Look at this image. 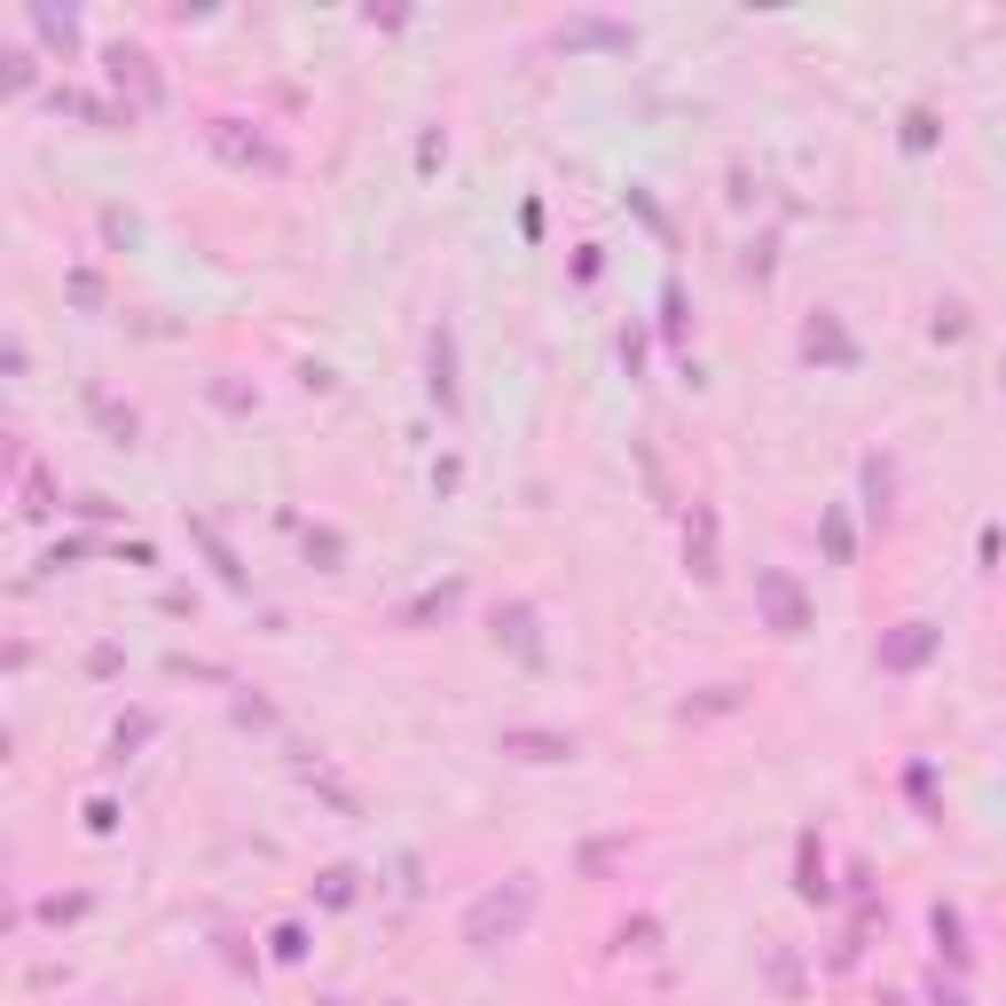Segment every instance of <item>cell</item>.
Listing matches in <instances>:
<instances>
[{
	"mask_svg": "<svg viewBox=\"0 0 1006 1006\" xmlns=\"http://www.w3.org/2000/svg\"><path fill=\"white\" fill-rule=\"evenodd\" d=\"M527 912H535V881L519 873L511 888H488V896L465 912V944H472V952H496L504 936H519V928H527Z\"/></svg>",
	"mask_w": 1006,
	"mask_h": 1006,
	"instance_id": "cell-1",
	"label": "cell"
},
{
	"mask_svg": "<svg viewBox=\"0 0 1006 1006\" xmlns=\"http://www.w3.org/2000/svg\"><path fill=\"white\" fill-rule=\"evenodd\" d=\"M755 598H763V613H771V629H779V637H802V629H810V606H802L794 575L763 567V575H755Z\"/></svg>",
	"mask_w": 1006,
	"mask_h": 1006,
	"instance_id": "cell-2",
	"label": "cell"
},
{
	"mask_svg": "<svg viewBox=\"0 0 1006 1006\" xmlns=\"http://www.w3.org/2000/svg\"><path fill=\"white\" fill-rule=\"evenodd\" d=\"M425 394L440 402V409H456L465 394H456V338H448V323L433 331V346H425Z\"/></svg>",
	"mask_w": 1006,
	"mask_h": 1006,
	"instance_id": "cell-3",
	"label": "cell"
},
{
	"mask_svg": "<svg viewBox=\"0 0 1006 1006\" xmlns=\"http://www.w3.org/2000/svg\"><path fill=\"white\" fill-rule=\"evenodd\" d=\"M504 755H519V763H575V731H504Z\"/></svg>",
	"mask_w": 1006,
	"mask_h": 1006,
	"instance_id": "cell-4",
	"label": "cell"
},
{
	"mask_svg": "<svg viewBox=\"0 0 1006 1006\" xmlns=\"http://www.w3.org/2000/svg\"><path fill=\"white\" fill-rule=\"evenodd\" d=\"M928 653H936V621H904V629L888 637V646H881V669H896V677H904V669H921Z\"/></svg>",
	"mask_w": 1006,
	"mask_h": 1006,
	"instance_id": "cell-5",
	"label": "cell"
},
{
	"mask_svg": "<svg viewBox=\"0 0 1006 1006\" xmlns=\"http://www.w3.org/2000/svg\"><path fill=\"white\" fill-rule=\"evenodd\" d=\"M496 646H511L527 669H542V637H535V606H504L496 613Z\"/></svg>",
	"mask_w": 1006,
	"mask_h": 1006,
	"instance_id": "cell-6",
	"label": "cell"
},
{
	"mask_svg": "<svg viewBox=\"0 0 1006 1006\" xmlns=\"http://www.w3.org/2000/svg\"><path fill=\"white\" fill-rule=\"evenodd\" d=\"M190 535L205 542V559H213V575H221L228 590H244V567H236V551H228V542H221V527H213V519H190Z\"/></svg>",
	"mask_w": 1006,
	"mask_h": 1006,
	"instance_id": "cell-7",
	"label": "cell"
},
{
	"mask_svg": "<svg viewBox=\"0 0 1006 1006\" xmlns=\"http://www.w3.org/2000/svg\"><path fill=\"white\" fill-rule=\"evenodd\" d=\"M802 354H810V362H817V354H826V362H857V354H850V338L834 331V315H817V323L802 331Z\"/></svg>",
	"mask_w": 1006,
	"mask_h": 1006,
	"instance_id": "cell-8",
	"label": "cell"
},
{
	"mask_svg": "<svg viewBox=\"0 0 1006 1006\" xmlns=\"http://www.w3.org/2000/svg\"><path fill=\"white\" fill-rule=\"evenodd\" d=\"M684 551H692V575H700V582H715V575H723V567H715V511H700V535L684 542Z\"/></svg>",
	"mask_w": 1006,
	"mask_h": 1006,
	"instance_id": "cell-9",
	"label": "cell"
},
{
	"mask_svg": "<svg viewBox=\"0 0 1006 1006\" xmlns=\"http://www.w3.org/2000/svg\"><path fill=\"white\" fill-rule=\"evenodd\" d=\"M456 598H465V582H440V590H425L417 606H402V629H417V621H433V613H448Z\"/></svg>",
	"mask_w": 1006,
	"mask_h": 1006,
	"instance_id": "cell-10",
	"label": "cell"
},
{
	"mask_svg": "<svg viewBox=\"0 0 1006 1006\" xmlns=\"http://www.w3.org/2000/svg\"><path fill=\"white\" fill-rule=\"evenodd\" d=\"M87 409H95V417H103V425H111L119 440H134V409H119V402H111L103 386H87Z\"/></svg>",
	"mask_w": 1006,
	"mask_h": 1006,
	"instance_id": "cell-11",
	"label": "cell"
},
{
	"mask_svg": "<svg viewBox=\"0 0 1006 1006\" xmlns=\"http://www.w3.org/2000/svg\"><path fill=\"white\" fill-rule=\"evenodd\" d=\"M307 559L338 567V559H346V535H338V527H315V535H307Z\"/></svg>",
	"mask_w": 1006,
	"mask_h": 1006,
	"instance_id": "cell-12",
	"label": "cell"
},
{
	"mask_svg": "<svg viewBox=\"0 0 1006 1006\" xmlns=\"http://www.w3.org/2000/svg\"><path fill=\"white\" fill-rule=\"evenodd\" d=\"M802 896H826V857H817V842H802Z\"/></svg>",
	"mask_w": 1006,
	"mask_h": 1006,
	"instance_id": "cell-13",
	"label": "cell"
},
{
	"mask_svg": "<svg viewBox=\"0 0 1006 1006\" xmlns=\"http://www.w3.org/2000/svg\"><path fill=\"white\" fill-rule=\"evenodd\" d=\"M150 731H157V715H134V723H119V740H111V755L126 763V755H134V748L150 740Z\"/></svg>",
	"mask_w": 1006,
	"mask_h": 1006,
	"instance_id": "cell-14",
	"label": "cell"
},
{
	"mask_svg": "<svg viewBox=\"0 0 1006 1006\" xmlns=\"http://www.w3.org/2000/svg\"><path fill=\"white\" fill-rule=\"evenodd\" d=\"M315 896H323V904H354V865H331Z\"/></svg>",
	"mask_w": 1006,
	"mask_h": 1006,
	"instance_id": "cell-15",
	"label": "cell"
},
{
	"mask_svg": "<svg viewBox=\"0 0 1006 1006\" xmlns=\"http://www.w3.org/2000/svg\"><path fill=\"white\" fill-rule=\"evenodd\" d=\"M71 299L79 307H103V276H95V267H71Z\"/></svg>",
	"mask_w": 1006,
	"mask_h": 1006,
	"instance_id": "cell-16",
	"label": "cell"
},
{
	"mask_svg": "<svg viewBox=\"0 0 1006 1006\" xmlns=\"http://www.w3.org/2000/svg\"><path fill=\"white\" fill-rule=\"evenodd\" d=\"M928 142H936V119L912 111V119H904V150H928Z\"/></svg>",
	"mask_w": 1006,
	"mask_h": 1006,
	"instance_id": "cell-17",
	"label": "cell"
},
{
	"mask_svg": "<svg viewBox=\"0 0 1006 1006\" xmlns=\"http://www.w3.org/2000/svg\"><path fill=\"white\" fill-rule=\"evenodd\" d=\"M936 338H967V307H959V299L936 307Z\"/></svg>",
	"mask_w": 1006,
	"mask_h": 1006,
	"instance_id": "cell-18",
	"label": "cell"
},
{
	"mask_svg": "<svg viewBox=\"0 0 1006 1006\" xmlns=\"http://www.w3.org/2000/svg\"><path fill=\"white\" fill-rule=\"evenodd\" d=\"M276 959H307V928H276Z\"/></svg>",
	"mask_w": 1006,
	"mask_h": 1006,
	"instance_id": "cell-19",
	"label": "cell"
},
{
	"mask_svg": "<svg viewBox=\"0 0 1006 1006\" xmlns=\"http://www.w3.org/2000/svg\"><path fill=\"white\" fill-rule=\"evenodd\" d=\"M936 1006H967V998H959V990H944V983H936Z\"/></svg>",
	"mask_w": 1006,
	"mask_h": 1006,
	"instance_id": "cell-20",
	"label": "cell"
},
{
	"mask_svg": "<svg viewBox=\"0 0 1006 1006\" xmlns=\"http://www.w3.org/2000/svg\"><path fill=\"white\" fill-rule=\"evenodd\" d=\"M323 1006H338V998H323Z\"/></svg>",
	"mask_w": 1006,
	"mask_h": 1006,
	"instance_id": "cell-21",
	"label": "cell"
}]
</instances>
